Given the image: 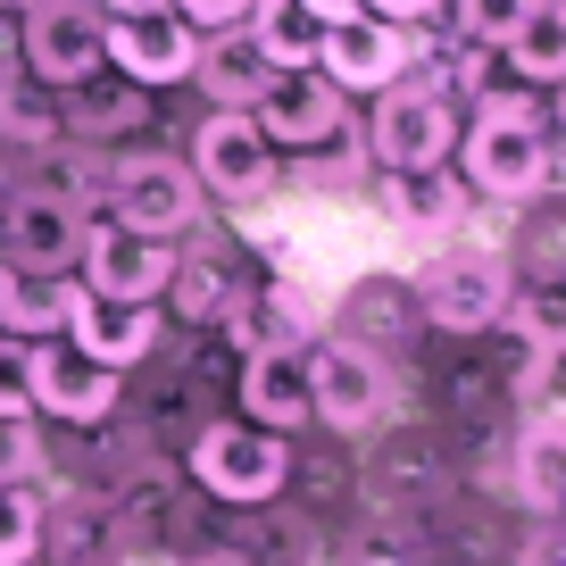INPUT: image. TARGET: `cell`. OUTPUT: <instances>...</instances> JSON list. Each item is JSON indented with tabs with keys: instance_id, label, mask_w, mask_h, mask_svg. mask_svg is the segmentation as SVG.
Masks as SVG:
<instances>
[{
	"instance_id": "cell-1",
	"label": "cell",
	"mask_w": 566,
	"mask_h": 566,
	"mask_svg": "<svg viewBox=\"0 0 566 566\" xmlns=\"http://www.w3.org/2000/svg\"><path fill=\"white\" fill-rule=\"evenodd\" d=\"M467 176L492 200H525L549 184V134H542V108L525 92H492L483 101L475 134H467Z\"/></svg>"
},
{
	"instance_id": "cell-2",
	"label": "cell",
	"mask_w": 566,
	"mask_h": 566,
	"mask_svg": "<svg viewBox=\"0 0 566 566\" xmlns=\"http://www.w3.org/2000/svg\"><path fill=\"white\" fill-rule=\"evenodd\" d=\"M417 301L442 334H483V325L509 317V259L483 242H459L417 266Z\"/></svg>"
},
{
	"instance_id": "cell-3",
	"label": "cell",
	"mask_w": 566,
	"mask_h": 566,
	"mask_svg": "<svg viewBox=\"0 0 566 566\" xmlns=\"http://www.w3.org/2000/svg\"><path fill=\"white\" fill-rule=\"evenodd\" d=\"M192 475L209 500H233V509H250V500H275L283 475H292V450H283V433H266V424H209L192 442Z\"/></svg>"
},
{
	"instance_id": "cell-4",
	"label": "cell",
	"mask_w": 566,
	"mask_h": 566,
	"mask_svg": "<svg viewBox=\"0 0 566 566\" xmlns=\"http://www.w3.org/2000/svg\"><path fill=\"white\" fill-rule=\"evenodd\" d=\"M367 142H375V159H384V176H424V167L450 159L459 117H450L442 92H424V84H384V108H375Z\"/></svg>"
},
{
	"instance_id": "cell-5",
	"label": "cell",
	"mask_w": 566,
	"mask_h": 566,
	"mask_svg": "<svg viewBox=\"0 0 566 566\" xmlns=\"http://www.w3.org/2000/svg\"><path fill=\"white\" fill-rule=\"evenodd\" d=\"M108 217L150 233V242H176L200 217V176L184 159H117V176H108Z\"/></svg>"
},
{
	"instance_id": "cell-6",
	"label": "cell",
	"mask_w": 566,
	"mask_h": 566,
	"mask_svg": "<svg viewBox=\"0 0 566 566\" xmlns=\"http://www.w3.org/2000/svg\"><path fill=\"white\" fill-rule=\"evenodd\" d=\"M167 283H176V250L150 242V233L134 226H84V292H101V301H159Z\"/></svg>"
},
{
	"instance_id": "cell-7",
	"label": "cell",
	"mask_w": 566,
	"mask_h": 566,
	"mask_svg": "<svg viewBox=\"0 0 566 566\" xmlns=\"http://www.w3.org/2000/svg\"><path fill=\"white\" fill-rule=\"evenodd\" d=\"M192 176L209 184L217 200H259L266 184H275V142L259 134L250 108H217V117L200 125V142H192Z\"/></svg>"
},
{
	"instance_id": "cell-8",
	"label": "cell",
	"mask_w": 566,
	"mask_h": 566,
	"mask_svg": "<svg viewBox=\"0 0 566 566\" xmlns=\"http://www.w3.org/2000/svg\"><path fill=\"white\" fill-rule=\"evenodd\" d=\"M342 101H350V92L325 84L317 67H283L250 117H259V134L275 142V150H317V142H334V134H342V117H350Z\"/></svg>"
},
{
	"instance_id": "cell-9",
	"label": "cell",
	"mask_w": 566,
	"mask_h": 566,
	"mask_svg": "<svg viewBox=\"0 0 566 566\" xmlns=\"http://www.w3.org/2000/svg\"><path fill=\"white\" fill-rule=\"evenodd\" d=\"M108 59V18H92L84 0H34L25 18V67L42 84H84Z\"/></svg>"
},
{
	"instance_id": "cell-10",
	"label": "cell",
	"mask_w": 566,
	"mask_h": 566,
	"mask_svg": "<svg viewBox=\"0 0 566 566\" xmlns=\"http://www.w3.org/2000/svg\"><path fill=\"white\" fill-rule=\"evenodd\" d=\"M200 59V34L176 9H125L108 18V67H125V84H184Z\"/></svg>"
},
{
	"instance_id": "cell-11",
	"label": "cell",
	"mask_w": 566,
	"mask_h": 566,
	"mask_svg": "<svg viewBox=\"0 0 566 566\" xmlns=\"http://www.w3.org/2000/svg\"><path fill=\"white\" fill-rule=\"evenodd\" d=\"M391 408V375L375 367L367 350H350V342H325L317 358H308V417L317 424H342V433H358V424H375Z\"/></svg>"
},
{
	"instance_id": "cell-12",
	"label": "cell",
	"mask_w": 566,
	"mask_h": 566,
	"mask_svg": "<svg viewBox=\"0 0 566 566\" xmlns=\"http://www.w3.org/2000/svg\"><path fill=\"white\" fill-rule=\"evenodd\" d=\"M84 226L92 217L75 209L67 192H18L9 217H0V242H9L18 266H34V275H67V266L84 259Z\"/></svg>"
},
{
	"instance_id": "cell-13",
	"label": "cell",
	"mask_w": 566,
	"mask_h": 566,
	"mask_svg": "<svg viewBox=\"0 0 566 566\" xmlns=\"http://www.w3.org/2000/svg\"><path fill=\"white\" fill-rule=\"evenodd\" d=\"M34 358V408L42 417H75V424H101L117 408V367L84 358L75 342H25Z\"/></svg>"
},
{
	"instance_id": "cell-14",
	"label": "cell",
	"mask_w": 566,
	"mask_h": 566,
	"mask_svg": "<svg viewBox=\"0 0 566 566\" xmlns=\"http://www.w3.org/2000/svg\"><path fill=\"white\" fill-rule=\"evenodd\" d=\"M408 51H417V42H408L391 18H350V25H325L317 75L342 84V92H384V84H400Z\"/></svg>"
},
{
	"instance_id": "cell-15",
	"label": "cell",
	"mask_w": 566,
	"mask_h": 566,
	"mask_svg": "<svg viewBox=\"0 0 566 566\" xmlns=\"http://www.w3.org/2000/svg\"><path fill=\"white\" fill-rule=\"evenodd\" d=\"M67 342L101 367H134L159 342V308L150 301H101V292H75L67 301Z\"/></svg>"
},
{
	"instance_id": "cell-16",
	"label": "cell",
	"mask_w": 566,
	"mask_h": 566,
	"mask_svg": "<svg viewBox=\"0 0 566 566\" xmlns=\"http://www.w3.org/2000/svg\"><path fill=\"white\" fill-rule=\"evenodd\" d=\"M192 75H200V92H209L217 108H259V101H266V84H275L283 67L259 51V34H250V25H226V34L200 42Z\"/></svg>"
},
{
	"instance_id": "cell-17",
	"label": "cell",
	"mask_w": 566,
	"mask_h": 566,
	"mask_svg": "<svg viewBox=\"0 0 566 566\" xmlns=\"http://www.w3.org/2000/svg\"><path fill=\"white\" fill-rule=\"evenodd\" d=\"M242 417H259L266 433L308 424V358L301 350H250V367H242Z\"/></svg>"
},
{
	"instance_id": "cell-18",
	"label": "cell",
	"mask_w": 566,
	"mask_h": 566,
	"mask_svg": "<svg viewBox=\"0 0 566 566\" xmlns=\"http://www.w3.org/2000/svg\"><path fill=\"white\" fill-rule=\"evenodd\" d=\"M67 301H75V283L34 275V266H18V259H0V334L51 342L59 325H67Z\"/></svg>"
},
{
	"instance_id": "cell-19",
	"label": "cell",
	"mask_w": 566,
	"mask_h": 566,
	"mask_svg": "<svg viewBox=\"0 0 566 566\" xmlns=\"http://www.w3.org/2000/svg\"><path fill=\"white\" fill-rule=\"evenodd\" d=\"M500 59H509L525 84H566V0H533L525 25L500 42Z\"/></svg>"
},
{
	"instance_id": "cell-20",
	"label": "cell",
	"mask_w": 566,
	"mask_h": 566,
	"mask_svg": "<svg viewBox=\"0 0 566 566\" xmlns=\"http://www.w3.org/2000/svg\"><path fill=\"white\" fill-rule=\"evenodd\" d=\"M516 483H525V500L542 516L566 509V408H549V417L525 433V450H516Z\"/></svg>"
},
{
	"instance_id": "cell-21",
	"label": "cell",
	"mask_w": 566,
	"mask_h": 566,
	"mask_svg": "<svg viewBox=\"0 0 566 566\" xmlns=\"http://www.w3.org/2000/svg\"><path fill=\"white\" fill-rule=\"evenodd\" d=\"M250 34H259V51L275 59V67H317L325 25L308 18L301 0H259V9H250Z\"/></svg>"
},
{
	"instance_id": "cell-22",
	"label": "cell",
	"mask_w": 566,
	"mask_h": 566,
	"mask_svg": "<svg viewBox=\"0 0 566 566\" xmlns=\"http://www.w3.org/2000/svg\"><path fill=\"white\" fill-rule=\"evenodd\" d=\"M167 292H176L184 317H226V308H233V275H226V259H192V266L176 259V283H167Z\"/></svg>"
},
{
	"instance_id": "cell-23",
	"label": "cell",
	"mask_w": 566,
	"mask_h": 566,
	"mask_svg": "<svg viewBox=\"0 0 566 566\" xmlns=\"http://www.w3.org/2000/svg\"><path fill=\"white\" fill-rule=\"evenodd\" d=\"M509 317H516V334H525V350H566V283H542L525 301L509 292Z\"/></svg>"
},
{
	"instance_id": "cell-24",
	"label": "cell",
	"mask_w": 566,
	"mask_h": 566,
	"mask_svg": "<svg viewBox=\"0 0 566 566\" xmlns=\"http://www.w3.org/2000/svg\"><path fill=\"white\" fill-rule=\"evenodd\" d=\"M42 549V509L25 483H0V566H34Z\"/></svg>"
},
{
	"instance_id": "cell-25",
	"label": "cell",
	"mask_w": 566,
	"mask_h": 566,
	"mask_svg": "<svg viewBox=\"0 0 566 566\" xmlns=\"http://www.w3.org/2000/svg\"><path fill=\"white\" fill-rule=\"evenodd\" d=\"M533 0H450V18H459V34L475 42V51H500V42L525 25Z\"/></svg>"
},
{
	"instance_id": "cell-26",
	"label": "cell",
	"mask_w": 566,
	"mask_h": 566,
	"mask_svg": "<svg viewBox=\"0 0 566 566\" xmlns=\"http://www.w3.org/2000/svg\"><path fill=\"white\" fill-rule=\"evenodd\" d=\"M391 209L408 226H442L459 209V184H442V167H424V176H391Z\"/></svg>"
},
{
	"instance_id": "cell-27",
	"label": "cell",
	"mask_w": 566,
	"mask_h": 566,
	"mask_svg": "<svg viewBox=\"0 0 566 566\" xmlns=\"http://www.w3.org/2000/svg\"><path fill=\"white\" fill-rule=\"evenodd\" d=\"M0 417H34V358L18 334H0Z\"/></svg>"
},
{
	"instance_id": "cell-28",
	"label": "cell",
	"mask_w": 566,
	"mask_h": 566,
	"mask_svg": "<svg viewBox=\"0 0 566 566\" xmlns=\"http://www.w3.org/2000/svg\"><path fill=\"white\" fill-rule=\"evenodd\" d=\"M167 9H176L192 34H226V25H250V9H259V0H167Z\"/></svg>"
},
{
	"instance_id": "cell-29",
	"label": "cell",
	"mask_w": 566,
	"mask_h": 566,
	"mask_svg": "<svg viewBox=\"0 0 566 566\" xmlns=\"http://www.w3.org/2000/svg\"><path fill=\"white\" fill-rule=\"evenodd\" d=\"M34 475V417H0V483Z\"/></svg>"
},
{
	"instance_id": "cell-30",
	"label": "cell",
	"mask_w": 566,
	"mask_h": 566,
	"mask_svg": "<svg viewBox=\"0 0 566 566\" xmlns=\"http://www.w3.org/2000/svg\"><path fill=\"white\" fill-rule=\"evenodd\" d=\"M525 566H566V525H542L525 542Z\"/></svg>"
},
{
	"instance_id": "cell-31",
	"label": "cell",
	"mask_w": 566,
	"mask_h": 566,
	"mask_svg": "<svg viewBox=\"0 0 566 566\" xmlns=\"http://www.w3.org/2000/svg\"><path fill=\"white\" fill-rule=\"evenodd\" d=\"M317 25H350V18H367V0H301Z\"/></svg>"
},
{
	"instance_id": "cell-32",
	"label": "cell",
	"mask_w": 566,
	"mask_h": 566,
	"mask_svg": "<svg viewBox=\"0 0 566 566\" xmlns=\"http://www.w3.org/2000/svg\"><path fill=\"white\" fill-rule=\"evenodd\" d=\"M433 9H442V0H367V18H391V25L400 18H433Z\"/></svg>"
},
{
	"instance_id": "cell-33",
	"label": "cell",
	"mask_w": 566,
	"mask_h": 566,
	"mask_svg": "<svg viewBox=\"0 0 566 566\" xmlns=\"http://www.w3.org/2000/svg\"><path fill=\"white\" fill-rule=\"evenodd\" d=\"M125 9H167V0H108V18H125Z\"/></svg>"
},
{
	"instance_id": "cell-34",
	"label": "cell",
	"mask_w": 566,
	"mask_h": 566,
	"mask_svg": "<svg viewBox=\"0 0 566 566\" xmlns=\"http://www.w3.org/2000/svg\"><path fill=\"white\" fill-rule=\"evenodd\" d=\"M200 566H242V558H200Z\"/></svg>"
}]
</instances>
